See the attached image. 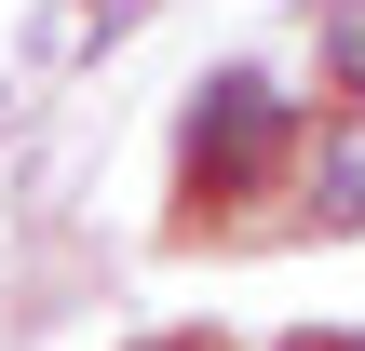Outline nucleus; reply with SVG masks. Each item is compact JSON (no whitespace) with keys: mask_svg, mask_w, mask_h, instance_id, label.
<instances>
[{"mask_svg":"<svg viewBox=\"0 0 365 351\" xmlns=\"http://www.w3.org/2000/svg\"><path fill=\"white\" fill-rule=\"evenodd\" d=\"M284 135H298V108H284L257 68H217V81L190 95V176H217V189H257V176L284 162Z\"/></svg>","mask_w":365,"mask_h":351,"instance_id":"nucleus-1","label":"nucleus"},{"mask_svg":"<svg viewBox=\"0 0 365 351\" xmlns=\"http://www.w3.org/2000/svg\"><path fill=\"white\" fill-rule=\"evenodd\" d=\"M312 54L339 95H365V0H312Z\"/></svg>","mask_w":365,"mask_h":351,"instance_id":"nucleus-3","label":"nucleus"},{"mask_svg":"<svg viewBox=\"0 0 365 351\" xmlns=\"http://www.w3.org/2000/svg\"><path fill=\"white\" fill-rule=\"evenodd\" d=\"M312 230H365V95H339V122L312 149Z\"/></svg>","mask_w":365,"mask_h":351,"instance_id":"nucleus-2","label":"nucleus"},{"mask_svg":"<svg viewBox=\"0 0 365 351\" xmlns=\"http://www.w3.org/2000/svg\"><path fill=\"white\" fill-rule=\"evenodd\" d=\"M284 351H365V338H284Z\"/></svg>","mask_w":365,"mask_h":351,"instance_id":"nucleus-5","label":"nucleus"},{"mask_svg":"<svg viewBox=\"0 0 365 351\" xmlns=\"http://www.w3.org/2000/svg\"><path fill=\"white\" fill-rule=\"evenodd\" d=\"M149 351H230V338H149Z\"/></svg>","mask_w":365,"mask_h":351,"instance_id":"nucleus-4","label":"nucleus"}]
</instances>
